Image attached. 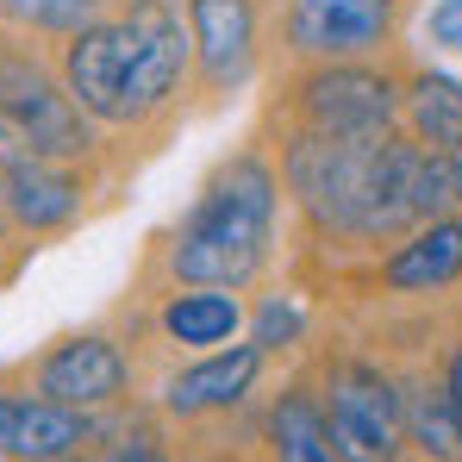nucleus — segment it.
I'll return each instance as SVG.
<instances>
[{"label": "nucleus", "mask_w": 462, "mask_h": 462, "mask_svg": "<svg viewBox=\"0 0 462 462\" xmlns=\"http://www.w3.org/2000/svg\"><path fill=\"white\" fill-rule=\"evenodd\" d=\"M282 181L294 207L331 237H406L412 226L457 207L450 194V156L425 151L419 138L375 132V138H331L294 132L282 151Z\"/></svg>", "instance_id": "1"}, {"label": "nucleus", "mask_w": 462, "mask_h": 462, "mask_svg": "<svg viewBox=\"0 0 462 462\" xmlns=\"http://www.w3.org/2000/svg\"><path fill=\"white\" fill-rule=\"evenodd\" d=\"M188 25L162 0H138L125 19H94L63 44V88L100 125H144L188 76Z\"/></svg>", "instance_id": "2"}, {"label": "nucleus", "mask_w": 462, "mask_h": 462, "mask_svg": "<svg viewBox=\"0 0 462 462\" xmlns=\"http://www.w3.org/2000/svg\"><path fill=\"white\" fill-rule=\"evenodd\" d=\"M275 213H282V175L256 151H237L213 169L188 219L175 226L162 269L175 288H250L275 250Z\"/></svg>", "instance_id": "3"}, {"label": "nucleus", "mask_w": 462, "mask_h": 462, "mask_svg": "<svg viewBox=\"0 0 462 462\" xmlns=\"http://www.w3.org/2000/svg\"><path fill=\"white\" fill-rule=\"evenodd\" d=\"M0 151H38L76 162L94 151L88 113L25 44H0Z\"/></svg>", "instance_id": "4"}, {"label": "nucleus", "mask_w": 462, "mask_h": 462, "mask_svg": "<svg viewBox=\"0 0 462 462\" xmlns=\"http://www.w3.org/2000/svg\"><path fill=\"white\" fill-rule=\"evenodd\" d=\"M325 425L337 462H400L406 457V419H400V382L375 363H331L325 382Z\"/></svg>", "instance_id": "5"}, {"label": "nucleus", "mask_w": 462, "mask_h": 462, "mask_svg": "<svg viewBox=\"0 0 462 462\" xmlns=\"http://www.w3.org/2000/svg\"><path fill=\"white\" fill-rule=\"evenodd\" d=\"M294 106L307 119V132H331V138H375V132L400 125V88H393V76L369 69L363 57L319 63L312 76H300Z\"/></svg>", "instance_id": "6"}, {"label": "nucleus", "mask_w": 462, "mask_h": 462, "mask_svg": "<svg viewBox=\"0 0 462 462\" xmlns=\"http://www.w3.org/2000/svg\"><path fill=\"white\" fill-rule=\"evenodd\" d=\"M38 393L76 406V412H106L132 393V363L125 350L106 337V331H76V337H57L38 363Z\"/></svg>", "instance_id": "7"}, {"label": "nucleus", "mask_w": 462, "mask_h": 462, "mask_svg": "<svg viewBox=\"0 0 462 462\" xmlns=\"http://www.w3.org/2000/svg\"><path fill=\"white\" fill-rule=\"evenodd\" d=\"M393 0H288V44L312 63H350L387 44Z\"/></svg>", "instance_id": "8"}, {"label": "nucleus", "mask_w": 462, "mask_h": 462, "mask_svg": "<svg viewBox=\"0 0 462 462\" xmlns=\"http://www.w3.org/2000/svg\"><path fill=\"white\" fill-rule=\"evenodd\" d=\"M100 438V412H76L51 393H0V462L19 457H81Z\"/></svg>", "instance_id": "9"}, {"label": "nucleus", "mask_w": 462, "mask_h": 462, "mask_svg": "<svg viewBox=\"0 0 462 462\" xmlns=\"http://www.w3.org/2000/svg\"><path fill=\"white\" fill-rule=\"evenodd\" d=\"M263 350L244 337V344H219V350H207L200 363H188V369H175L169 387H162V412L169 419H219L231 406H244V393L256 387L263 375Z\"/></svg>", "instance_id": "10"}, {"label": "nucleus", "mask_w": 462, "mask_h": 462, "mask_svg": "<svg viewBox=\"0 0 462 462\" xmlns=\"http://www.w3.org/2000/svg\"><path fill=\"white\" fill-rule=\"evenodd\" d=\"M188 44L213 94L244 88L256 69V6L250 0H188Z\"/></svg>", "instance_id": "11"}, {"label": "nucleus", "mask_w": 462, "mask_h": 462, "mask_svg": "<svg viewBox=\"0 0 462 462\" xmlns=\"http://www.w3.org/2000/svg\"><path fill=\"white\" fill-rule=\"evenodd\" d=\"M0 207L25 231H63L81 213V188L57 156L0 151Z\"/></svg>", "instance_id": "12"}, {"label": "nucleus", "mask_w": 462, "mask_h": 462, "mask_svg": "<svg viewBox=\"0 0 462 462\" xmlns=\"http://www.w3.org/2000/svg\"><path fill=\"white\" fill-rule=\"evenodd\" d=\"M457 275H462V219H450V213L412 226L382 263V288H393V294H438Z\"/></svg>", "instance_id": "13"}, {"label": "nucleus", "mask_w": 462, "mask_h": 462, "mask_svg": "<svg viewBox=\"0 0 462 462\" xmlns=\"http://www.w3.org/2000/svg\"><path fill=\"white\" fill-rule=\"evenodd\" d=\"M263 444H269V462H337V444H331L319 387L312 382H288L275 400H269Z\"/></svg>", "instance_id": "14"}, {"label": "nucleus", "mask_w": 462, "mask_h": 462, "mask_svg": "<svg viewBox=\"0 0 462 462\" xmlns=\"http://www.w3.org/2000/svg\"><path fill=\"white\" fill-rule=\"evenodd\" d=\"M156 331L181 350H219L244 331V300L237 288H175L156 307Z\"/></svg>", "instance_id": "15"}, {"label": "nucleus", "mask_w": 462, "mask_h": 462, "mask_svg": "<svg viewBox=\"0 0 462 462\" xmlns=\"http://www.w3.org/2000/svg\"><path fill=\"white\" fill-rule=\"evenodd\" d=\"M400 419H406V450L425 462H462V406L444 387V375H419L400 387Z\"/></svg>", "instance_id": "16"}, {"label": "nucleus", "mask_w": 462, "mask_h": 462, "mask_svg": "<svg viewBox=\"0 0 462 462\" xmlns=\"http://www.w3.org/2000/svg\"><path fill=\"white\" fill-rule=\"evenodd\" d=\"M400 119L412 125V138L425 144V151H457L462 144V81L444 76V69H425V76L406 81V94H400Z\"/></svg>", "instance_id": "17"}, {"label": "nucleus", "mask_w": 462, "mask_h": 462, "mask_svg": "<svg viewBox=\"0 0 462 462\" xmlns=\"http://www.w3.org/2000/svg\"><path fill=\"white\" fill-rule=\"evenodd\" d=\"M0 13L13 25H32V32H57V38H76L100 19V0H0Z\"/></svg>", "instance_id": "18"}, {"label": "nucleus", "mask_w": 462, "mask_h": 462, "mask_svg": "<svg viewBox=\"0 0 462 462\" xmlns=\"http://www.w3.org/2000/svg\"><path fill=\"white\" fill-rule=\"evenodd\" d=\"M307 337V312L294 294H263V307L250 312V344L263 350V356H275V350H294Z\"/></svg>", "instance_id": "19"}, {"label": "nucleus", "mask_w": 462, "mask_h": 462, "mask_svg": "<svg viewBox=\"0 0 462 462\" xmlns=\"http://www.w3.org/2000/svg\"><path fill=\"white\" fill-rule=\"evenodd\" d=\"M425 44L462 57V0H431L425 6Z\"/></svg>", "instance_id": "20"}, {"label": "nucleus", "mask_w": 462, "mask_h": 462, "mask_svg": "<svg viewBox=\"0 0 462 462\" xmlns=\"http://www.w3.org/2000/svg\"><path fill=\"white\" fill-rule=\"evenodd\" d=\"M100 462H169V450H162V438H156L151 425H132V431H125Z\"/></svg>", "instance_id": "21"}, {"label": "nucleus", "mask_w": 462, "mask_h": 462, "mask_svg": "<svg viewBox=\"0 0 462 462\" xmlns=\"http://www.w3.org/2000/svg\"><path fill=\"white\" fill-rule=\"evenodd\" d=\"M444 387L457 393V406H462V344L450 350V363H444Z\"/></svg>", "instance_id": "22"}, {"label": "nucleus", "mask_w": 462, "mask_h": 462, "mask_svg": "<svg viewBox=\"0 0 462 462\" xmlns=\"http://www.w3.org/2000/svg\"><path fill=\"white\" fill-rule=\"evenodd\" d=\"M450 194H457V207H462V144L450 151Z\"/></svg>", "instance_id": "23"}, {"label": "nucleus", "mask_w": 462, "mask_h": 462, "mask_svg": "<svg viewBox=\"0 0 462 462\" xmlns=\"http://www.w3.org/2000/svg\"><path fill=\"white\" fill-rule=\"evenodd\" d=\"M19 462H88V450L81 457H19Z\"/></svg>", "instance_id": "24"}, {"label": "nucleus", "mask_w": 462, "mask_h": 462, "mask_svg": "<svg viewBox=\"0 0 462 462\" xmlns=\"http://www.w3.org/2000/svg\"><path fill=\"white\" fill-rule=\"evenodd\" d=\"M194 462H226V457H194Z\"/></svg>", "instance_id": "25"}, {"label": "nucleus", "mask_w": 462, "mask_h": 462, "mask_svg": "<svg viewBox=\"0 0 462 462\" xmlns=\"http://www.w3.org/2000/svg\"><path fill=\"white\" fill-rule=\"evenodd\" d=\"M0 244H6V226H0Z\"/></svg>", "instance_id": "26"}]
</instances>
